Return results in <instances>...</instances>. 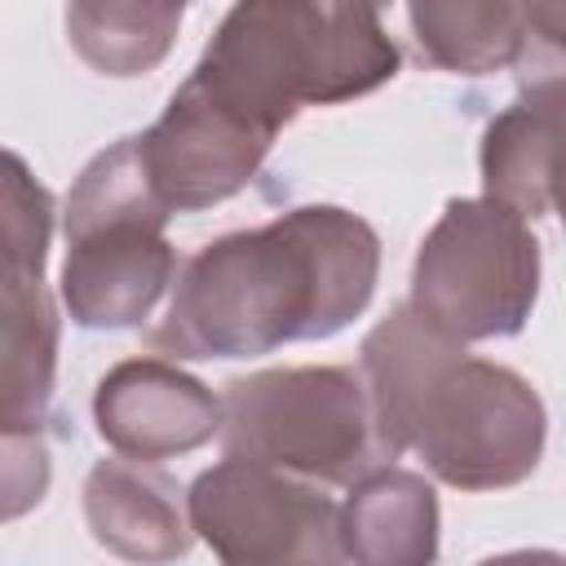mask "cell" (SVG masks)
<instances>
[{"instance_id":"1","label":"cell","mask_w":566,"mask_h":566,"mask_svg":"<svg viewBox=\"0 0 566 566\" xmlns=\"http://www.w3.org/2000/svg\"><path fill=\"white\" fill-rule=\"evenodd\" d=\"M380 239L336 203L203 243L172 279V301L146 345L164 358H252L292 340H327L376 292Z\"/></svg>"},{"instance_id":"2","label":"cell","mask_w":566,"mask_h":566,"mask_svg":"<svg viewBox=\"0 0 566 566\" xmlns=\"http://www.w3.org/2000/svg\"><path fill=\"white\" fill-rule=\"evenodd\" d=\"M358 371L389 460L416 451L455 491H504L535 473L548 416L531 380L504 363L464 354L411 301L394 305L363 336Z\"/></svg>"},{"instance_id":"3","label":"cell","mask_w":566,"mask_h":566,"mask_svg":"<svg viewBox=\"0 0 566 566\" xmlns=\"http://www.w3.org/2000/svg\"><path fill=\"white\" fill-rule=\"evenodd\" d=\"M398 62L380 0H234L190 75L279 137L301 106L363 97L389 84Z\"/></svg>"},{"instance_id":"4","label":"cell","mask_w":566,"mask_h":566,"mask_svg":"<svg viewBox=\"0 0 566 566\" xmlns=\"http://www.w3.org/2000/svg\"><path fill=\"white\" fill-rule=\"evenodd\" d=\"M168 217L172 208L142 168L137 133L84 164L62 208L66 261L57 279L75 327L119 332L150 318L177 279V252L164 239Z\"/></svg>"},{"instance_id":"5","label":"cell","mask_w":566,"mask_h":566,"mask_svg":"<svg viewBox=\"0 0 566 566\" xmlns=\"http://www.w3.org/2000/svg\"><path fill=\"white\" fill-rule=\"evenodd\" d=\"M221 451L265 460L323 486H354L394 464L363 371L354 367H270L221 389Z\"/></svg>"},{"instance_id":"6","label":"cell","mask_w":566,"mask_h":566,"mask_svg":"<svg viewBox=\"0 0 566 566\" xmlns=\"http://www.w3.org/2000/svg\"><path fill=\"white\" fill-rule=\"evenodd\" d=\"M539 296V239L522 212L478 195L451 199L411 265V310L473 345L517 336Z\"/></svg>"},{"instance_id":"7","label":"cell","mask_w":566,"mask_h":566,"mask_svg":"<svg viewBox=\"0 0 566 566\" xmlns=\"http://www.w3.org/2000/svg\"><path fill=\"white\" fill-rule=\"evenodd\" d=\"M186 517L221 562H345L340 504L323 482L265 460L226 455L203 469L186 491Z\"/></svg>"},{"instance_id":"8","label":"cell","mask_w":566,"mask_h":566,"mask_svg":"<svg viewBox=\"0 0 566 566\" xmlns=\"http://www.w3.org/2000/svg\"><path fill=\"white\" fill-rule=\"evenodd\" d=\"M270 146L274 133L217 102L195 75H186L164 115L146 133H137L142 168L172 217L203 212L239 195L256 177Z\"/></svg>"},{"instance_id":"9","label":"cell","mask_w":566,"mask_h":566,"mask_svg":"<svg viewBox=\"0 0 566 566\" xmlns=\"http://www.w3.org/2000/svg\"><path fill=\"white\" fill-rule=\"evenodd\" d=\"M221 394L164 354L115 363L93 394V424L102 442L119 455L155 464L221 438Z\"/></svg>"},{"instance_id":"10","label":"cell","mask_w":566,"mask_h":566,"mask_svg":"<svg viewBox=\"0 0 566 566\" xmlns=\"http://www.w3.org/2000/svg\"><path fill=\"white\" fill-rule=\"evenodd\" d=\"M40 252H4L0 310V424L4 433H40L57 371V310L44 287Z\"/></svg>"},{"instance_id":"11","label":"cell","mask_w":566,"mask_h":566,"mask_svg":"<svg viewBox=\"0 0 566 566\" xmlns=\"http://www.w3.org/2000/svg\"><path fill=\"white\" fill-rule=\"evenodd\" d=\"M181 486L155 460H97L84 478V517L102 548L133 562H168L190 548V517H181Z\"/></svg>"},{"instance_id":"12","label":"cell","mask_w":566,"mask_h":566,"mask_svg":"<svg viewBox=\"0 0 566 566\" xmlns=\"http://www.w3.org/2000/svg\"><path fill=\"white\" fill-rule=\"evenodd\" d=\"M566 137V80H531L482 133V195L526 221L548 212V168Z\"/></svg>"},{"instance_id":"13","label":"cell","mask_w":566,"mask_h":566,"mask_svg":"<svg viewBox=\"0 0 566 566\" xmlns=\"http://www.w3.org/2000/svg\"><path fill=\"white\" fill-rule=\"evenodd\" d=\"M340 548L363 566H424L438 557V500L433 486L380 464L349 486L340 504Z\"/></svg>"},{"instance_id":"14","label":"cell","mask_w":566,"mask_h":566,"mask_svg":"<svg viewBox=\"0 0 566 566\" xmlns=\"http://www.w3.org/2000/svg\"><path fill=\"white\" fill-rule=\"evenodd\" d=\"M398 9L416 53L451 75H491L517 66L522 9L517 0H380Z\"/></svg>"},{"instance_id":"15","label":"cell","mask_w":566,"mask_h":566,"mask_svg":"<svg viewBox=\"0 0 566 566\" xmlns=\"http://www.w3.org/2000/svg\"><path fill=\"white\" fill-rule=\"evenodd\" d=\"M190 0H66V40L75 57L111 80L155 71Z\"/></svg>"},{"instance_id":"16","label":"cell","mask_w":566,"mask_h":566,"mask_svg":"<svg viewBox=\"0 0 566 566\" xmlns=\"http://www.w3.org/2000/svg\"><path fill=\"white\" fill-rule=\"evenodd\" d=\"M522 9V84L566 80V0H517Z\"/></svg>"},{"instance_id":"17","label":"cell","mask_w":566,"mask_h":566,"mask_svg":"<svg viewBox=\"0 0 566 566\" xmlns=\"http://www.w3.org/2000/svg\"><path fill=\"white\" fill-rule=\"evenodd\" d=\"M49 486V447L40 433H4V517H22Z\"/></svg>"},{"instance_id":"18","label":"cell","mask_w":566,"mask_h":566,"mask_svg":"<svg viewBox=\"0 0 566 566\" xmlns=\"http://www.w3.org/2000/svg\"><path fill=\"white\" fill-rule=\"evenodd\" d=\"M548 212H557L562 230H566V137L553 155V168H548Z\"/></svg>"}]
</instances>
